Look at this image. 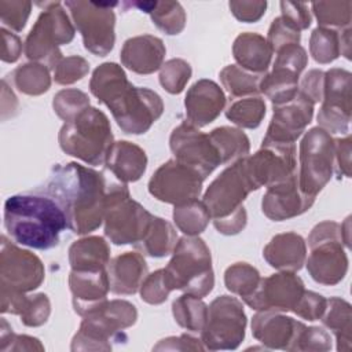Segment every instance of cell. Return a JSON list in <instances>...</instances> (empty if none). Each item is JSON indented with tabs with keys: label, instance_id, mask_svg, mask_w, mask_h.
<instances>
[{
	"label": "cell",
	"instance_id": "obj_35",
	"mask_svg": "<svg viewBox=\"0 0 352 352\" xmlns=\"http://www.w3.org/2000/svg\"><path fill=\"white\" fill-rule=\"evenodd\" d=\"M324 327H327L337 341V351L348 352L351 349L352 330V308L351 304L340 297L326 300V308L320 316Z\"/></svg>",
	"mask_w": 352,
	"mask_h": 352
},
{
	"label": "cell",
	"instance_id": "obj_28",
	"mask_svg": "<svg viewBox=\"0 0 352 352\" xmlns=\"http://www.w3.org/2000/svg\"><path fill=\"white\" fill-rule=\"evenodd\" d=\"M104 165L121 183H133L144 175L147 155L140 146L128 140H118L113 143Z\"/></svg>",
	"mask_w": 352,
	"mask_h": 352
},
{
	"label": "cell",
	"instance_id": "obj_32",
	"mask_svg": "<svg viewBox=\"0 0 352 352\" xmlns=\"http://www.w3.org/2000/svg\"><path fill=\"white\" fill-rule=\"evenodd\" d=\"M110 261V246L102 236H85L74 241L69 248L72 270L95 271L106 268Z\"/></svg>",
	"mask_w": 352,
	"mask_h": 352
},
{
	"label": "cell",
	"instance_id": "obj_13",
	"mask_svg": "<svg viewBox=\"0 0 352 352\" xmlns=\"http://www.w3.org/2000/svg\"><path fill=\"white\" fill-rule=\"evenodd\" d=\"M118 3H100V1H66L65 7L69 8L72 19L80 32L84 48L96 55L106 56L116 43V14L113 7Z\"/></svg>",
	"mask_w": 352,
	"mask_h": 352
},
{
	"label": "cell",
	"instance_id": "obj_25",
	"mask_svg": "<svg viewBox=\"0 0 352 352\" xmlns=\"http://www.w3.org/2000/svg\"><path fill=\"white\" fill-rule=\"evenodd\" d=\"M166 48L164 41L153 34L128 38L120 52L122 66L138 74H151L161 69Z\"/></svg>",
	"mask_w": 352,
	"mask_h": 352
},
{
	"label": "cell",
	"instance_id": "obj_37",
	"mask_svg": "<svg viewBox=\"0 0 352 352\" xmlns=\"http://www.w3.org/2000/svg\"><path fill=\"white\" fill-rule=\"evenodd\" d=\"M14 87L29 96H38L45 94L51 87L50 69L36 62L19 65L10 74Z\"/></svg>",
	"mask_w": 352,
	"mask_h": 352
},
{
	"label": "cell",
	"instance_id": "obj_33",
	"mask_svg": "<svg viewBox=\"0 0 352 352\" xmlns=\"http://www.w3.org/2000/svg\"><path fill=\"white\" fill-rule=\"evenodd\" d=\"M176 242L177 234L173 226L168 220L153 214L147 231L133 248L144 256L161 258L173 252Z\"/></svg>",
	"mask_w": 352,
	"mask_h": 352
},
{
	"label": "cell",
	"instance_id": "obj_55",
	"mask_svg": "<svg viewBox=\"0 0 352 352\" xmlns=\"http://www.w3.org/2000/svg\"><path fill=\"white\" fill-rule=\"evenodd\" d=\"M231 14L241 22L253 23L257 22L267 10V1H253V0H239L228 3Z\"/></svg>",
	"mask_w": 352,
	"mask_h": 352
},
{
	"label": "cell",
	"instance_id": "obj_30",
	"mask_svg": "<svg viewBox=\"0 0 352 352\" xmlns=\"http://www.w3.org/2000/svg\"><path fill=\"white\" fill-rule=\"evenodd\" d=\"M272 54L265 37L253 32L241 33L232 44V55L238 66L256 74L267 73Z\"/></svg>",
	"mask_w": 352,
	"mask_h": 352
},
{
	"label": "cell",
	"instance_id": "obj_16",
	"mask_svg": "<svg viewBox=\"0 0 352 352\" xmlns=\"http://www.w3.org/2000/svg\"><path fill=\"white\" fill-rule=\"evenodd\" d=\"M202 183L204 179L198 172L176 160H169L150 177L148 192L155 199L175 206L198 199Z\"/></svg>",
	"mask_w": 352,
	"mask_h": 352
},
{
	"label": "cell",
	"instance_id": "obj_49",
	"mask_svg": "<svg viewBox=\"0 0 352 352\" xmlns=\"http://www.w3.org/2000/svg\"><path fill=\"white\" fill-rule=\"evenodd\" d=\"M32 10V3L25 0H1L0 21L4 28L14 32H21L26 26Z\"/></svg>",
	"mask_w": 352,
	"mask_h": 352
},
{
	"label": "cell",
	"instance_id": "obj_48",
	"mask_svg": "<svg viewBox=\"0 0 352 352\" xmlns=\"http://www.w3.org/2000/svg\"><path fill=\"white\" fill-rule=\"evenodd\" d=\"M265 40L270 48L272 50V52L276 54L289 45L300 44L301 33L293 25H290L285 18L276 16L271 22Z\"/></svg>",
	"mask_w": 352,
	"mask_h": 352
},
{
	"label": "cell",
	"instance_id": "obj_54",
	"mask_svg": "<svg viewBox=\"0 0 352 352\" xmlns=\"http://www.w3.org/2000/svg\"><path fill=\"white\" fill-rule=\"evenodd\" d=\"M282 18H285L297 30H305L311 26L312 16L308 10V4L296 1H280Z\"/></svg>",
	"mask_w": 352,
	"mask_h": 352
},
{
	"label": "cell",
	"instance_id": "obj_43",
	"mask_svg": "<svg viewBox=\"0 0 352 352\" xmlns=\"http://www.w3.org/2000/svg\"><path fill=\"white\" fill-rule=\"evenodd\" d=\"M261 280L260 272L249 263L231 264L224 272V285L228 292L239 296L243 301L249 298Z\"/></svg>",
	"mask_w": 352,
	"mask_h": 352
},
{
	"label": "cell",
	"instance_id": "obj_11",
	"mask_svg": "<svg viewBox=\"0 0 352 352\" xmlns=\"http://www.w3.org/2000/svg\"><path fill=\"white\" fill-rule=\"evenodd\" d=\"M248 319L242 302L232 296H219L208 305L201 341L209 351L236 349L243 338Z\"/></svg>",
	"mask_w": 352,
	"mask_h": 352
},
{
	"label": "cell",
	"instance_id": "obj_12",
	"mask_svg": "<svg viewBox=\"0 0 352 352\" xmlns=\"http://www.w3.org/2000/svg\"><path fill=\"white\" fill-rule=\"evenodd\" d=\"M298 184L302 192L316 198L330 182L334 172V139L322 129L314 126L300 142Z\"/></svg>",
	"mask_w": 352,
	"mask_h": 352
},
{
	"label": "cell",
	"instance_id": "obj_29",
	"mask_svg": "<svg viewBox=\"0 0 352 352\" xmlns=\"http://www.w3.org/2000/svg\"><path fill=\"white\" fill-rule=\"evenodd\" d=\"M0 311L18 315L28 327H38L51 315V301L44 293H0Z\"/></svg>",
	"mask_w": 352,
	"mask_h": 352
},
{
	"label": "cell",
	"instance_id": "obj_44",
	"mask_svg": "<svg viewBox=\"0 0 352 352\" xmlns=\"http://www.w3.org/2000/svg\"><path fill=\"white\" fill-rule=\"evenodd\" d=\"M312 12L318 19L319 28L344 30L351 28L352 3L346 1H314Z\"/></svg>",
	"mask_w": 352,
	"mask_h": 352
},
{
	"label": "cell",
	"instance_id": "obj_17",
	"mask_svg": "<svg viewBox=\"0 0 352 352\" xmlns=\"http://www.w3.org/2000/svg\"><path fill=\"white\" fill-rule=\"evenodd\" d=\"M169 147L175 160L190 166L205 180L219 165L220 157L208 133L199 131L188 121L173 128L169 138Z\"/></svg>",
	"mask_w": 352,
	"mask_h": 352
},
{
	"label": "cell",
	"instance_id": "obj_39",
	"mask_svg": "<svg viewBox=\"0 0 352 352\" xmlns=\"http://www.w3.org/2000/svg\"><path fill=\"white\" fill-rule=\"evenodd\" d=\"M298 77L283 69L272 67L260 81V94H264L272 104H280L293 99L298 92Z\"/></svg>",
	"mask_w": 352,
	"mask_h": 352
},
{
	"label": "cell",
	"instance_id": "obj_15",
	"mask_svg": "<svg viewBox=\"0 0 352 352\" xmlns=\"http://www.w3.org/2000/svg\"><path fill=\"white\" fill-rule=\"evenodd\" d=\"M352 74L341 67L324 72L322 106L316 116L318 126L333 133L348 135L351 122Z\"/></svg>",
	"mask_w": 352,
	"mask_h": 352
},
{
	"label": "cell",
	"instance_id": "obj_26",
	"mask_svg": "<svg viewBox=\"0 0 352 352\" xmlns=\"http://www.w3.org/2000/svg\"><path fill=\"white\" fill-rule=\"evenodd\" d=\"M110 292L118 296L135 294L148 274L140 252H125L111 258L106 267Z\"/></svg>",
	"mask_w": 352,
	"mask_h": 352
},
{
	"label": "cell",
	"instance_id": "obj_36",
	"mask_svg": "<svg viewBox=\"0 0 352 352\" xmlns=\"http://www.w3.org/2000/svg\"><path fill=\"white\" fill-rule=\"evenodd\" d=\"M208 135L219 153L221 165L234 164L249 155L250 140L242 129L232 126H219Z\"/></svg>",
	"mask_w": 352,
	"mask_h": 352
},
{
	"label": "cell",
	"instance_id": "obj_5",
	"mask_svg": "<svg viewBox=\"0 0 352 352\" xmlns=\"http://www.w3.org/2000/svg\"><path fill=\"white\" fill-rule=\"evenodd\" d=\"M58 142L67 155L96 166L106 162L114 138L107 116L91 106L62 125Z\"/></svg>",
	"mask_w": 352,
	"mask_h": 352
},
{
	"label": "cell",
	"instance_id": "obj_57",
	"mask_svg": "<svg viewBox=\"0 0 352 352\" xmlns=\"http://www.w3.org/2000/svg\"><path fill=\"white\" fill-rule=\"evenodd\" d=\"M205 346L201 338L190 334H180L177 337H166L153 346V351H204Z\"/></svg>",
	"mask_w": 352,
	"mask_h": 352
},
{
	"label": "cell",
	"instance_id": "obj_4",
	"mask_svg": "<svg viewBox=\"0 0 352 352\" xmlns=\"http://www.w3.org/2000/svg\"><path fill=\"white\" fill-rule=\"evenodd\" d=\"M164 271L172 290H182L201 298L213 290L214 272L210 249L198 235H184L177 239Z\"/></svg>",
	"mask_w": 352,
	"mask_h": 352
},
{
	"label": "cell",
	"instance_id": "obj_46",
	"mask_svg": "<svg viewBox=\"0 0 352 352\" xmlns=\"http://www.w3.org/2000/svg\"><path fill=\"white\" fill-rule=\"evenodd\" d=\"M88 107H91L88 95L77 88L60 89L52 100V109L55 114L65 122L74 120Z\"/></svg>",
	"mask_w": 352,
	"mask_h": 352
},
{
	"label": "cell",
	"instance_id": "obj_52",
	"mask_svg": "<svg viewBox=\"0 0 352 352\" xmlns=\"http://www.w3.org/2000/svg\"><path fill=\"white\" fill-rule=\"evenodd\" d=\"M308 63V55L304 47L300 44L289 45L279 52H276V58L272 67L287 70L293 74L300 76Z\"/></svg>",
	"mask_w": 352,
	"mask_h": 352
},
{
	"label": "cell",
	"instance_id": "obj_38",
	"mask_svg": "<svg viewBox=\"0 0 352 352\" xmlns=\"http://www.w3.org/2000/svg\"><path fill=\"white\" fill-rule=\"evenodd\" d=\"M172 314L180 327L191 333H201L206 322L208 305L201 297L184 293L172 302Z\"/></svg>",
	"mask_w": 352,
	"mask_h": 352
},
{
	"label": "cell",
	"instance_id": "obj_53",
	"mask_svg": "<svg viewBox=\"0 0 352 352\" xmlns=\"http://www.w3.org/2000/svg\"><path fill=\"white\" fill-rule=\"evenodd\" d=\"M324 308H326V298L322 294L311 290H304L293 312L301 319L314 322L320 319Z\"/></svg>",
	"mask_w": 352,
	"mask_h": 352
},
{
	"label": "cell",
	"instance_id": "obj_50",
	"mask_svg": "<svg viewBox=\"0 0 352 352\" xmlns=\"http://www.w3.org/2000/svg\"><path fill=\"white\" fill-rule=\"evenodd\" d=\"M89 72V62L78 55L63 58L54 69V80L59 85H70L80 81Z\"/></svg>",
	"mask_w": 352,
	"mask_h": 352
},
{
	"label": "cell",
	"instance_id": "obj_20",
	"mask_svg": "<svg viewBox=\"0 0 352 352\" xmlns=\"http://www.w3.org/2000/svg\"><path fill=\"white\" fill-rule=\"evenodd\" d=\"M302 279L290 271L261 278L257 289L243 302L254 311L293 312L304 293Z\"/></svg>",
	"mask_w": 352,
	"mask_h": 352
},
{
	"label": "cell",
	"instance_id": "obj_41",
	"mask_svg": "<svg viewBox=\"0 0 352 352\" xmlns=\"http://www.w3.org/2000/svg\"><path fill=\"white\" fill-rule=\"evenodd\" d=\"M172 217L176 227L187 236L202 234L212 219L206 205L198 199L175 205Z\"/></svg>",
	"mask_w": 352,
	"mask_h": 352
},
{
	"label": "cell",
	"instance_id": "obj_23",
	"mask_svg": "<svg viewBox=\"0 0 352 352\" xmlns=\"http://www.w3.org/2000/svg\"><path fill=\"white\" fill-rule=\"evenodd\" d=\"M226 100L223 89L214 81L208 78L195 81L184 98L187 121L197 128L209 125L224 110Z\"/></svg>",
	"mask_w": 352,
	"mask_h": 352
},
{
	"label": "cell",
	"instance_id": "obj_34",
	"mask_svg": "<svg viewBox=\"0 0 352 352\" xmlns=\"http://www.w3.org/2000/svg\"><path fill=\"white\" fill-rule=\"evenodd\" d=\"M128 6L148 14L153 23L165 34H179L186 26V11L179 1H136Z\"/></svg>",
	"mask_w": 352,
	"mask_h": 352
},
{
	"label": "cell",
	"instance_id": "obj_60",
	"mask_svg": "<svg viewBox=\"0 0 352 352\" xmlns=\"http://www.w3.org/2000/svg\"><path fill=\"white\" fill-rule=\"evenodd\" d=\"M0 351L1 352H8V351H40L41 352L44 351V345L36 337L12 333V336L3 345H0Z\"/></svg>",
	"mask_w": 352,
	"mask_h": 352
},
{
	"label": "cell",
	"instance_id": "obj_7",
	"mask_svg": "<svg viewBox=\"0 0 352 352\" xmlns=\"http://www.w3.org/2000/svg\"><path fill=\"white\" fill-rule=\"evenodd\" d=\"M41 12L26 36L25 56L45 67L55 69L63 59L60 45L74 38L76 29L60 1L37 3Z\"/></svg>",
	"mask_w": 352,
	"mask_h": 352
},
{
	"label": "cell",
	"instance_id": "obj_24",
	"mask_svg": "<svg viewBox=\"0 0 352 352\" xmlns=\"http://www.w3.org/2000/svg\"><path fill=\"white\" fill-rule=\"evenodd\" d=\"M69 289L74 312L80 316L87 315L107 301L110 285L106 268L95 271L72 270L69 274Z\"/></svg>",
	"mask_w": 352,
	"mask_h": 352
},
{
	"label": "cell",
	"instance_id": "obj_9",
	"mask_svg": "<svg viewBox=\"0 0 352 352\" xmlns=\"http://www.w3.org/2000/svg\"><path fill=\"white\" fill-rule=\"evenodd\" d=\"M153 214L131 198L122 184H111L104 202V235L114 245H135L148 228Z\"/></svg>",
	"mask_w": 352,
	"mask_h": 352
},
{
	"label": "cell",
	"instance_id": "obj_58",
	"mask_svg": "<svg viewBox=\"0 0 352 352\" xmlns=\"http://www.w3.org/2000/svg\"><path fill=\"white\" fill-rule=\"evenodd\" d=\"M334 170L341 179L351 177V135L334 139Z\"/></svg>",
	"mask_w": 352,
	"mask_h": 352
},
{
	"label": "cell",
	"instance_id": "obj_56",
	"mask_svg": "<svg viewBox=\"0 0 352 352\" xmlns=\"http://www.w3.org/2000/svg\"><path fill=\"white\" fill-rule=\"evenodd\" d=\"M323 84H324V72L319 69H312L302 77L298 91L315 104L322 102Z\"/></svg>",
	"mask_w": 352,
	"mask_h": 352
},
{
	"label": "cell",
	"instance_id": "obj_1",
	"mask_svg": "<svg viewBox=\"0 0 352 352\" xmlns=\"http://www.w3.org/2000/svg\"><path fill=\"white\" fill-rule=\"evenodd\" d=\"M40 191L62 208L72 232L87 235L102 226L107 191L100 172L77 162L56 164Z\"/></svg>",
	"mask_w": 352,
	"mask_h": 352
},
{
	"label": "cell",
	"instance_id": "obj_27",
	"mask_svg": "<svg viewBox=\"0 0 352 352\" xmlns=\"http://www.w3.org/2000/svg\"><path fill=\"white\" fill-rule=\"evenodd\" d=\"M263 257L278 271L296 272L305 264L307 243L297 232H282L272 236L264 246Z\"/></svg>",
	"mask_w": 352,
	"mask_h": 352
},
{
	"label": "cell",
	"instance_id": "obj_31",
	"mask_svg": "<svg viewBox=\"0 0 352 352\" xmlns=\"http://www.w3.org/2000/svg\"><path fill=\"white\" fill-rule=\"evenodd\" d=\"M309 54L320 65L331 63L340 55L351 59V28L333 30L318 26L309 37Z\"/></svg>",
	"mask_w": 352,
	"mask_h": 352
},
{
	"label": "cell",
	"instance_id": "obj_22",
	"mask_svg": "<svg viewBox=\"0 0 352 352\" xmlns=\"http://www.w3.org/2000/svg\"><path fill=\"white\" fill-rule=\"evenodd\" d=\"M253 337L268 349L293 351L302 322L275 311H257L252 319Z\"/></svg>",
	"mask_w": 352,
	"mask_h": 352
},
{
	"label": "cell",
	"instance_id": "obj_18",
	"mask_svg": "<svg viewBox=\"0 0 352 352\" xmlns=\"http://www.w3.org/2000/svg\"><path fill=\"white\" fill-rule=\"evenodd\" d=\"M314 103L300 91L280 104H272V118L261 146H296L314 117Z\"/></svg>",
	"mask_w": 352,
	"mask_h": 352
},
{
	"label": "cell",
	"instance_id": "obj_8",
	"mask_svg": "<svg viewBox=\"0 0 352 352\" xmlns=\"http://www.w3.org/2000/svg\"><path fill=\"white\" fill-rule=\"evenodd\" d=\"M309 256L305 265L309 276L319 285L334 286L348 272V256L344 250L341 224L336 221L318 223L308 235Z\"/></svg>",
	"mask_w": 352,
	"mask_h": 352
},
{
	"label": "cell",
	"instance_id": "obj_42",
	"mask_svg": "<svg viewBox=\"0 0 352 352\" xmlns=\"http://www.w3.org/2000/svg\"><path fill=\"white\" fill-rule=\"evenodd\" d=\"M265 102L260 95L232 99L226 109V117L239 128L256 129L265 117Z\"/></svg>",
	"mask_w": 352,
	"mask_h": 352
},
{
	"label": "cell",
	"instance_id": "obj_59",
	"mask_svg": "<svg viewBox=\"0 0 352 352\" xmlns=\"http://www.w3.org/2000/svg\"><path fill=\"white\" fill-rule=\"evenodd\" d=\"M0 33H1V60L7 63L16 62L22 54L21 38L16 34L8 32L6 28H1Z\"/></svg>",
	"mask_w": 352,
	"mask_h": 352
},
{
	"label": "cell",
	"instance_id": "obj_14",
	"mask_svg": "<svg viewBox=\"0 0 352 352\" xmlns=\"http://www.w3.org/2000/svg\"><path fill=\"white\" fill-rule=\"evenodd\" d=\"M44 278L45 271L41 260L1 235L0 293H30L41 286Z\"/></svg>",
	"mask_w": 352,
	"mask_h": 352
},
{
	"label": "cell",
	"instance_id": "obj_6",
	"mask_svg": "<svg viewBox=\"0 0 352 352\" xmlns=\"http://www.w3.org/2000/svg\"><path fill=\"white\" fill-rule=\"evenodd\" d=\"M138 320L136 307L126 300L104 301L82 316L81 324L72 340V351H110L111 341H125L124 329Z\"/></svg>",
	"mask_w": 352,
	"mask_h": 352
},
{
	"label": "cell",
	"instance_id": "obj_21",
	"mask_svg": "<svg viewBox=\"0 0 352 352\" xmlns=\"http://www.w3.org/2000/svg\"><path fill=\"white\" fill-rule=\"evenodd\" d=\"M315 198L301 191L297 173L267 188L261 199V212L270 220L283 221L297 217L314 205Z\"/></svg>",
	"mask_w": 352,
	"mask_h": 352
},
{
	"label": "cell",
	"instance_id": "obj_19",
	"mask_svg": "<svg viewBox=\"0 0 352 352\" xmlns=\"http://www.w3.org/2000/svg\"><path fill=\"white\" fill-rule=\"evenodd\" d=\"M254 190L282 183L297 173L296 146H261L253 155L243 158Z\"/></svg>",
	"mask_w": 352,
	"mask_h": 352
},
{
	"label": "cell",
	"instance_id": "obj_47",
	"mask_svg": "<svg viewBox=\"0 0 352 352\" xmlns=\"http://www.w3.org/2000/svg\"><path fill=\"white\" fill-rule=\"evenodd\" d=\"M172 292L168 279L165 276V271L157 270L151 274H147L144 280L139 287L140 298L150 305H160L165 302Z\"/></svg>",
	"mask_w": 352,
	"mask_h": 352
},
{
	"label": "cell",
	"instance_id": "obj_40",
	"mask_svg": "<svg viewBox=\"0 0 352 352\" xmlns=\"http://www.w3.org/2000/svg\"><path fill=\"white\" fill-rule=\"evenodd\" d=\"M264 74L252 73L238 65L226 66L219 77L232 99L260 95V81Z\"/></svg>",
	"mask_w": 352,
	"mask_h": 352
},
{
	"label": "cell",
	"instance_id": "obj_3",
	"mask_svg": "<svg viewBox=\"0 0 352 352\" xmlns=\"http://www.w3.org/2000/svg\"><path fill=\"white\" fill-rule=\"evenodd\" d=\"M254 191L248 176L243 158L227 166L206 188L202 202L206 205L214 228L223 235L239 234L248 223L243 206Z\"/></svg>",
	"mask_w": 352,
	"mask_h": 352
},
{
	"label": "cell",
	"instance_id": "obj_2",
	"mask_svg": "<svg viewBox=\"0 0 352 352\" xmlns=\"http://www.w3.org/2000/svg\"><path fill=\"white\" fill-rule=\"evenodd\" d=\"M4 228L18 245L48 250L67 228L62 208L45 194H15L4 202Z\"/></svg>",
	"mask_w": 352,
	"mask_h": 352
},
{
	"label": "cell",
	"instance_id": "obj_10",
	"mask_svg": "<svg viewBox=\"0 0 352 352\" xmlns=\"http://www.w3.org/2000/svg\"><path fill=\"white\" fill-rule=\"evenodd\" d=\"M104 104L118 128L129 135L146 133L164 113V102L157 92L129 81Z\"/></svg>",
	"mask_w": 352,
	"mask_h": 352
},
{
	"label": "cell",
	"instance_id": "obj_51",
	"mask_svg": "<svg viewBox=\"0 0 352 352\" xmlns=\"http://www.w3.org/2000/svg\"><path fill=\"white\" fill-rule=\"evenodd\" d=\"M331 349L330 334L319 326H304L300 331L293 351L326 352Z\"/></svg>",
	"mask_w": 352,
	"mask_h": 352
},
{
	"label": "cell",
	"instance_id": "obj_45",
	"mask_svg": "<svg viewBox=\"0 0 352 352\" xmlns=\"http://www.w3.org/2000/svg\"><path fill=\"white\" fill-rule=\"evenodd\" d=\"M192 69L190 63L182 58H172L166 60L160 69V84L161 87L172 94L177 95L184 91L187 82L190 81Z\"/></svg>",
	"mask_w": 352,
	"mask_h": 352
}]
</instances>
